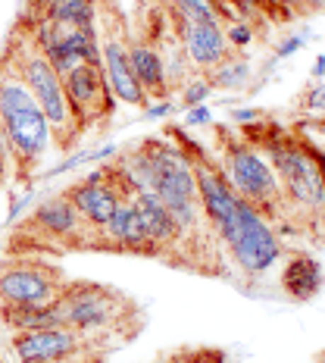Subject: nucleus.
<instances>
[{
	"label": "nucleus",
	"instance_id": "obj_1",
	"mask_svg": "<svg viewBox=\"0 0 325 363\" xmlns=\"http://www.w3.org/2000/svg\"><path fill=\"white\" fill-rule=\"evenodd\" d=\"M172 141L181 147L194 169V182H198V194L203 203V216H207L210 229L216 238L229 247L232 260L238 263L241 272L247 276H263L278 263L282 257V241H278L275 229L263 219L247 201H241L225 176L219 172L213 157L203 150L194 138H185L181 128H166Z\"/></svg>",
	"mask_w": 325,
	"mask_h": 363
},
{
	"label": "nucleus",
	"instance_id": "obj_2",
	"mask_svg": "<svg viewBox=\"0 0 325 363\" xmlns=\"http://www.w3.org/2000/svg\"><path fill=\"white\" fill-rule=\"evenodd\" d=\"M0 132H4L16 179L28 182L38 172V163L44 160L54 135L32 91L25 88L6 54L0 57Z\"/></svg>",
	"mask_w": 325,
	"mask_h": 363
},
{
	"label": "nucleus",
	"instance_id": "obj_3",
	"mask_svg": "<svg viewBox=\"0 0 325 363\" xmlns=\"http://www.w3.org/2000/svg\"><path fill=\"white\" fill-rule=\"evenodd\" d=\"M216 154H219V172L232 185V191L241 201H247L260 213L272 229L288 232V219H285V198L282 185H278L275 172L266 157L256 150L251 141H244L238 132L225 125H216ZM291 235V232H288Z\"/></svg>",
	"mask_w": 325,
	"mask_h": 363
},
{
	"label": "nucleus",
	"instance_id": "obj_4",
	"mask_svg": "<svg viewBox=\"0 0 325 363\" xmlns=\"http://www.w3.org/2000/svg\"><path fill=\"white\" fill-rule=\"evenodd\" d=\"M6 60H10L13 69L19 72V79L25 82V88L32 91V97L38 101V107H41L44 119H47V125H50V135H54L57 147L72 150L85 138V128H81V123L72 113L63 79H59L57 69L47 63V57L35 48V41L28 38V32L22 26H16V32L10 38Z\"/></svg>",
	"mask_w": 325,
	"mask_h": 363
},
{
	"label": "nucleus",
	"instance_id": "obj_5",
	"mask_svg": "<svg viewBox=\"0 0 325 363\" xmlns=\"http://www.w3.org/2000/svg\"><path fill=\"white\" fill-rule=\"evenodd\" d=\"M59 307H63L66 326L97 338L122 326L125 316L135 313V304L122 291L97 282H69L66 291L59 294Z\"/></svg>",
	"mask_w": 325,
	"mask_h": 363
},
{
	"label": "nucleus",
	"instance_id": "obj_6",
	"mask_svg": "<svg viewBox=\"0 0 325 363\" xmlns=\"http://www.w3.org/2000/svg\"><path fill=\"white\" fill-rule=\"evenodd\" d=\"M66 276L57 263L38 257H13L0 260V304L10 307H41L54 304L66 291Z\"/></svg>",
	"mask_w": 325,
	"mask_h": 363
},
{
	"label": "nucleus",
	"instance_id": "obj_7",
	"mask_svg": "<svg viewBox=\"0 0 325 363\" xmlns=\"http://www.w3.org/2000/svg\"><path fill=\"white\" fill-rule=\"evenodd\" d=\"M16 235L32 241L38 247L69 251V247H91L88 235L97 238V232L79 216V210L72 207V201L66 194H57V198H47L44 203H38L25 223L19 225Z\"/></svg>",
	"mask_w": 325,
	"mask_h": 363
},
{
	"label": "nucleus",
	"instance_id": "obj_8",
	"mask_svg": "<svg viewBox=\"0 0 325 363\" xmlns=\"http://www.w3.org/2000/svg\"><path fill=\"white\" fill-rule=\"evenodd\" d=\"M66 198L72 201V207L79 210V216L85 219L94 232H101L110 223V216L116 213V207L122 201H132V191L122 182L116 166H101V169L88 172L85 179H79L75 185L66 188Z\"/></svg>",
	"mask_w": 325,
	"mask_h": 363
},
{
	"label": "nucleus",
	"instance_id": "obj_9",
	"mask_svg": "<svg viewBox=\"0 0 325 363\" xmlns=\"http://www.w3.org/2000/svg\"><path fill=\"white\" fill-rule=\"evenodd\" d=\"M101 342L103 338L85 335L72 326L13 332L10 335V347L19 363H47L59 357H75V354H101Z\"/></svg>",
	"mask_w": 325,
	"mask_h": 363
},
{
	"label": "nucleus",
	"instance_id": "obj_10",
	"mask_svg": "<svg viewBox=\"0 0 325 363\" xmlns=\"http://www.w3.org/2000/svg\"><path fill=\"white\" fill-rule=\"evenodd\" d=\"M63 88L72 104L75 119L81 123L85 132L88 128H103L116 113V97H113L101 66H75L72 72L63 75Z\"/></svg>",
	"mask_w": 325,
	"mask_h": 363
},
{
	"label": "nucleus",
	"instance_id": "obj_11",
	"mask_svg": "<svg viewBox=\"0 0 325 363\" xmlns=\"http://www.w3.org/2000/svg\"><path fill=\"white\" fill-rule=\"evenodd\" d=\"M125 38L128 35H122L119 26L113 28V32H107V38L101 41V69L107 75V85H110L116 101L128 104V107H147L150 101H147L144 88L138 85V79H135Z\"/></svg>",
	"mask_w": 325,
	"mask_h": 363
},
{
	"label": "nucleus",
	"instance_id": "obj_12",
	"mask_svg": "<svg viewBox=\"0 0 325 363\" xmlns=\"http://www.w3.org/2000/svg\"><path fill=\"white\" fill-rule=\"evenodd\" d=\"M178 48L185 50L188 63L200 72H210L232 54V44L225 41V28L219 22H176Z\"/></svg>",
	"mask_w": 325,
	"mask_h": 363
},
{
	"label": "nucleus",
	"instance_id": "obj_13",
	"mask_svg": "<svg viewBox=\"0 0 325 363\" xmlns=\"http://www.w3.org/2000/svg\"><path fill=\"white\" fill-rule=\"evenodd\" d=\"M125 44H128V60H132L135 79L144 88L147 101H163L169 94V82H166L160 48L154 41H144V38H125Z\"/></svg>",
	"mask_w": 325,
	"mask_h": 363
},
{
	"label": "nucleus",
	"instance_id": "obj_14",
	"mask_svg": "<svg viewBox=\"0 0 325 363\" xmlns=\"http://www.w3.org/2000/svg\"><path fill=\"white\" fill-rule=\"evenodd\" d=\"M322 282H325V276H322L319 260L307 257V254H294L282 272V289L291 301H297V304L313 301L316 294L322 291Z\"/></svg>",
	"mask_w": 325,
	"mask_h": 363
},
{
	"label": "nucleus",
	"instance_id": "obj_15",
	"mask_svg": "<svg viewBox=\"0 0 325 363\" xmlns=\"http://www.w3.org/2000/svg\"><path fill=\"white\" fill-rule=\"evenodd\" d=\"M0 320L4 326L13 332H35V329H54V326H66L63 307H59V298L54 304H41V307H10L0 304Z\"/></svg>",
	"mask_w": 325,
	"mask_h": 363
},
{
	"label": "nucleus",
	"instance_id": "obj_16",
	"mask_svg": "<svg viewBox=\"0 0 325 363\" xmlns=\"http://www.w3.org/2000/svg\"><path fill=\"white\" fill-rule=\"evenodd\" d=\"M97 10H101L97 0H50L41 16H35V19H50V22H59V26H69V28H94Z\"/></svg>",
	"mask_w": 325,
	"mask_h": 363
},
{
	"label": "nucleus",
	"instance_id": "obj_17",
	"mask_svg": "<svg viewBox=\"0 0 325 363\" xmlns=\"http://www.w3.org/2000/svg\"><path fill=\"white\" fill-rule=\"evenodd\" d=\"M207 82L213 88H241L244 82H251V63L244 57L229 54L222 63L207 72Z\"/></svg>",
	"mask_w": 325,
	"mask_h": 363
},
{
	"label": "nucleus",
	"instance_id": "obj_18",
	"mask_svg": "<svg viewBox=\"0 0 325 363\" xmlns=\"http://www.w3.org/2000/svg\"><path fill=\"white\" fill-rule=\"evenodd\" d=\"M213 94V85L207 82V75H198V79H188L185 88H181V107H200L207 97Z\"/></svg>",
	"mask_w": 325,
	"mask_h": 363
},
{
	"label": "nucleus",
	"instance_id": "obj_19",
	"mask_svg": "<svg viewBox=\"0 0 325 363\" xmlns=\"http://www.w3.org/2000/svg\"><path fill=\"white\" fill-rule=\"evenodd\" d=\"M232 13H235V19L241 22H263L266 19V0H229Z\"/></svg>",
	"mask_w": 325,
	"mask_h": 363
},
{
	"label": "nucleus",
	"instance_id": "obj_20",
	"mask_svg": "<svg viewBox=\"0 0 325 363\" xmlns=\"http://www.w3.org/2000/svg\"><path fill=\"white\" fill-rule=\"evenodd\" d=\"M297 107L307 113H325V82L319 85H309L304 94L297 97Z\"/></svg>",
	"mask_w": 325,
	"mask_h": 363
},
{
	"label": "nucleus",
	"instance_id": "obj_21",
	"mask_svg": "<svg viewBox=\"0 0 325 363\" xmlns=\"http://www.w3.org/2000/svg\"><path fill=\"white\" fill-rule=\"evenodd\" d=\"M225 41L229 44H235V48H247V44L253 41V32H251V26L247 22H229V28H225Z\"/></svg>",
	"mask_w": 325,
	"mask_h": 363
},
{
	"label": "nucleus",
	"instance_id": "obj_22",
	"mask_svg": "<svg viewBox=\"0 0 325 363\" xmlns=\"http://www.w3.org/2000/svg\"><path fill=\"white\" fill-rule=\"evenodd\" d=\"M172 110H176V104H172L169 97H163V101H150L144 107V119H163V116H169Z\"/></svg>",
	"mask_w": 325,
	"mask_h": 363
},
{
	"label": "nucleus",
	"instance_id": "obj_23",
	"mask_svg": "<svg viewBox=\"0 0 325 363\" xmlns=\"http://www.w3.org/2000/svg\"><path fill=\"white\" fill-rule=\"evenodd\" d=\"M213 123V113H210V107H188L185 113V125H210Z\"/></svg>",
	"mask_w": 325,
	"mask_h": 363
},
{
	"label": "nucleus",
	"instance_id": "obj_24",
	"mask_svg": "<svg viewBox=\"0 0 325 363\" xmlns=\"http://www.w3.org/2000/svg\"><path fill=\"white\" fill-rule=\"evenodd\" d=\"M47 363H103V354H75V357H59Z\"/></svg>",
	"mask_w": 325,
	"mask_h": 363
},
{
	"label": "nucleus",
	"instance_id": "obj_25",
	"mask_svg": "<svg viewBox=\"0 0 325 363\" xmlns=\"http://www.w3.org/2000/svg\"><path fill=\"white\" fill-rule=\"evenodd\" d=\"M263 113L260 110H247V107H241V110H232V119H235L238 125H247V123H253V119H260Z\"/></svg>",
	"mask_w": 325,
	"mask_h": 363
},
{
	"label": "nucleus",
	"instance_id": "obj_26",
	"mask_svg": "<svg viewBox=\"0 0 325 363\" xmlns=\"http://www.w3.org/2000/svg\"><path fill=\"white\" fill-rule=\"evenodd\" d=\"M6 172H10V150H6V141H4V132H0V185H4Z\"/></svg>",
	"mask_w": 325,
	"mask_h": 363
},
{
	"label": "nucleus",
	"instance_id": "obj_27",
	"mask_svg": "<svg viewBox=\"0 0 325 363\" xmlns=\"http://www.w3.org/2000/svg\"><path fill=\"white\" fill-rule=\"evenodd\" d=\"M300 48H304V38H288V41H282V48H278V57H291V54H297Z\"/></svg>",
	"mask_w": 325,
	"mask_h": 363
},
{
	"label": "nucleus",
	"instance_id": "obj_28",
	"mask_svg": "<svg viewBox=\"0 0 325 363\" xmlns=\"http://www.w3.org/2000/svg\"><path fill=\"white\" fill-rule=\"evenodd\" d=\"M313 75H316V79H325V54H322V57H316V63H313Z\"/></svg>",
	"mask_w": 325,
	"mask_h": 363
},
{
	"label": "nucleus",
	"instance_id": "obj_29",
	"mask_svg": "<svg viewBox=\"0 0 325 363\" xmlns=\"http://www.w3.org/2000/svg\"><path fill=\"white\" fill-rule=\"evenodd\" d=\"M213 4H219V6H222V10L229 13V16H235V13H232V6H229V0H213Z\"/></svg>",
	"mask_w": 325,
	"mask_h": 363
},
{
	"label": "nucleus",
	"instance_id": "obj_30",
	"mask_svg": "<svg viewBox=\"0 0 325 363\" xmlns=\"http://www.w3.org/2000/svg\"><path fill=\"white\" fill-rule=\"evenodd\" d=\"M181 357H185V354H181ZM172 363H194V360H172Z\"/></svg>",
	"mask_w": 325,
	"mask_h": 363
}]
</instances>
